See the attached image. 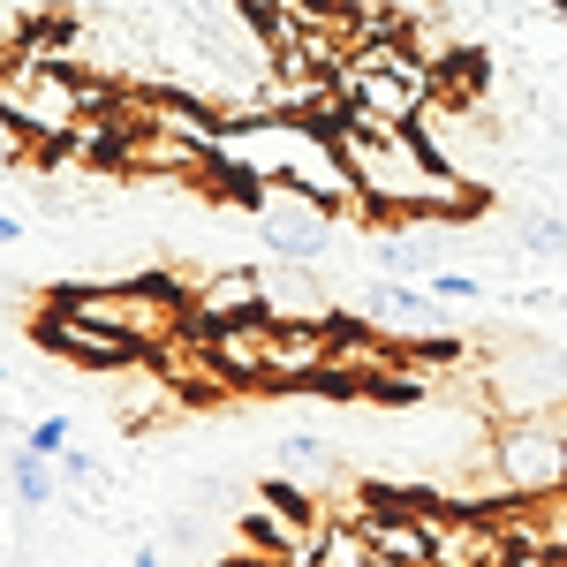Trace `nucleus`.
Returning <instances> with one entry per match:
<instances>
[{"label": "nucleus", "instance_id": "nucleus-15", "mask_svg": "<svg viewBox=\"0 0 567 567\" xmlns=\"http://www.w3.org/2000/svg\"><path fill=\"white\" fill-rule=\"evenodd\" d=\"M23 446L45 454V462H61V454H69V416H39V424L23 432Z\"/></svg>", "mask_w": 567, "mask_h": 567}, {"label": "nucleus", "instance_id": "nucleus-22", "mask_svg": "<svg viewBox=\"0 0 567 567\" xmlns=\"http://www.w3.org/2000/svg\"><path fill=\"white\" fill-rule=\"evenodd\" d=\"M8 507H16V499H8V484H0V515H8Z\"/></svg>", "mask_w": 567, "mask_h": 567}, {"label": "nucleus", "instance_id": "nucleus-19", "mask_svg": "<svg viewBox=\"0 0 567 567\" xmlns=\"http://www.w3.org/2000/svg\"><path fill=\"white\" fill-rule=\"evenodd\" d=\"M16 243H23V219H16V213H0V250H16Z\"/></svg>", "mask_w": 567, "mask_h": 567}, {"label": "nucleus", "instance_id": "nucleus-8", "mask_svg": "<svg viewBox=\"0 0 567 567\" xmlns=\"http://www.w3.org/2000/svg\"><path fill=\"white\" fill-rule=\"evenodd\" d=\"M371 333H386L393 349H416V341H432L439 333V303L424 280H379L371 296H363V310H355Z\"/></svg>", "mask_w": 567, "mask_h": 567}, {"label": "nucleus", "instance_id": "nucleus-6", "mask_svg": "<svg viewBox=\"0 0 567 567\" xmlns=\"http://www.w3.org/2000/svg\"><path fill=\"white\" fill-rule=\"evenodd\" d=\"M432 567H515L507 523L492 515H462V507H432Z\"/></svg>", "mask_w": 567, "mask_h": 567}, {"label": "nucleus", "instance_id": "nucleus-21", "mask_svg": "<svg viewBox=\"0 0 567 567\" xmlns=\"http://www.w3.org/2000/svg\"><path fill=\"white\" fill-rule=\"evenodd\" d=\"M213 567H265L258 553H235V560H213Z\"/></svg>", "mask_w": 567, "mask_h": 567}, {"label": "nucleus", "instance_id": "nucleus-16", "mask_svg": "<svg viewBox=\"0 0 567 567\" xmlns=\"http://www.w3.org/2000/svg\"><path fill=\"white\" fill-rule=\"evenodd\" d=\"M537 537H545V553H553V560H567V492L537 507Z\"/></svg>", "mask_w": 567, "mask_h": 567}, {"label": "nucleus", "instance_id": "nucleus-14", "mask_svg": "<svg viewBox=\"0 0 567 567\" xmlns=\"http://www.w3.org/2000/svg\"><path fill=\"white\" fill-rule=\"evenodd\" d=\"M341 454L326 439H280V470H333Z\"/></svg>", "mask_w": 567, "mask_h": 567}, {"label": "nucleus", "instance_id": "nucleus-4", "mask_svg": "<svg viewBox=\"0 0 567 567\" xmlns=\"http://www.w3.org/2000/svg\"><path fill=\"white\" fill-rule=\"evenodd\" d=\"M250 219H258L265 250H272V258H296V265H318L333 250V235H341V213L318 205V197H303V189H288V182H265Z\"/></svg>", "mask_w": 567, "mask_h": 567}, {"label": "nucleus", "instance_id": "nucleus-3", "mask_svg": "<svg viewBox=\"0 0 567 567\" xmlns=\"http://www.w3.org/2000/svg\"><path fill=\"white\" fill-rule=\"evenodd\" d=\"M492 477L515 507H545L567 492V432L560 416H499L492 424Z\"/></svg>", "mask_w": 567, "mask_h": 567}, {"label": "nucleus", "instance_id": "nucleus-7", "mask_svg": "<svg viewBox=\"0 0 567 567\" xmlns=\"http://www.w3.org/2000/svg\"><path fill=\"white\" fill-rule=\"evenodd\" d=\"M39 341L61 363H84V371H130V363H144L136 341H122V333H106V326H91V318H76V310H61V303H45Z\"/></svg>", "mask_w": 567, "mask_h": 567}, {"label": "nucleus", "instance_id": "nucleus-17", "mask_svg": "<svg viewBox=\"0 0 567 567\" xmlns=\"http://www.w3.org/2000/svg\"><path fill=\"white\" fill-rule=\"evenodd\" d=\"M424 288H432V296H446V303H477V272H446V265H439Z\"/></svg>", "mask_w": 567, "mask_h": 567}, {"label": "nucleus", "instance_id": "nucleus-10", "mask_svg": "<svg viewBox=\"0 0 567 567\" xmlns=\"http://www.w3.org/2000/svg\"><path fill=\"white\" fill-rule=\"evenodd\" d=\"M265 318V280L250 265H213L189 280V326H243Z\"/></svg>", "mask_w": 567, "mask_h": 567}, {"label": "nucleus", "instance_id": "nucleus-20", "mask_svg": "<svg viewBox=\"0 0 567 567\" xmlns=\"http://www.w3.org/2000/svg\"><path fill=\"white\" fill-rule=\"evenodd\" d=\"M130 567H167V553H159V545H136V560Z\"/></svg>", "mask_w": 567, "mask_h": 567}, {"label": "nucleus", "instance_id": "nucleus-5", "mask_svg": "<svg viewBox=\"0 0 567 567\" xmlns=\"http://www.w3.org/2000/svg\"><path fill=\"white\" fill-rule=\"evenodd\" d=\"M484 379L499 393V416H545L567 393L560 355H545V349H507L499 363H484Z\"/></svg>", "mask_w": 567, "mask_h": 567}, {"label": "nucleus", "instance_id": "nucleus-11", "mask_svg": "<svg viewBox=\"0 0 567 567\" xmlns=\"http://www.w3.org/2000/svg\"><path fill=\"white\" fill-rule=\"evenodd\" d=\"M371 250H379V272H386V280H432L439 272V243H424V219H401Z\"/></svg>", "mask_w": 567, "mask_h": 567}, {"label": "nucleus", "instance_id": "nucleus-12", "mask_svg": "<svg viewBox=\"0 0 567 567\" xmlns=\"http://www.w3.org/2000/svg\"><path fill=\"white\" fill-rule=\"evenodd\" d=\"M0 462H8V499H16L23 515H45V507L61 499V484H53V470H61V462H45V454H31L23 439H16V446H8Z\"/></svg>", "mask_w": 567, "mask_h": 567}, {"label": "nucleus", "instance_id": "nucleus-2", "mask_svg": "<svg viewBox=\"0 0 567 567\" xmlns=\"http://www.w3.org/2000/svg\"><path fill=\"white\" fill-rule=\"evenodd\" d=\"M99 106H114V84H91L76 69L45 61L39 45H16L8 69H0V114L31 136V144H45V152L76 144V130H84Z\"/></svg>", "mask_w": 567, "mask_h": 567}, {"label": "nucleus", "instance_id": "nucleus-18", "mask_svg": "<svg viewBox=\"0 0 567 567\" xmlns=\"http://www.w3.org/2000/svg\"><path fill=\"white\" fill-rule=\"evenodd\" d=\"M61 477L91 484V477H99V454H84V446H69V454H61Z\"/></svg>", "mask_w": 567, "mask_h": 567}, {"label": "nucleus", "instance_id": "nucleus-9", "mask_svg": "<svg viewBox=\"0 0 567 567\" xmlns=\"http://www.w3.org/2000/svg\"><path fill=\"white\" fill-rule=\"evenodd\" d=\"M258 280H265V318H272V326H341V310H333V296H326L318 265L272 258Z\"/></svg>", "mask_w": 567, "mask_h": 567}, {"label": "nucleus", "instance_id": "nucleus-1", "mask_svg": "<svg viewBox=\"0 0 567 567\" xmlns=\"http://www.w3.org/2000/svg\"><path fill=\"white\" fill-rule=\"evenodd\" d=\"M333 144L349 159L355 189H363V219H470L477 189L439 159L424 130H363V122H333Z\"/></svg>", "mask_w": 567, "mask_h": 567}, {"label": "nucleus", "instance_id": "nucleus-13", "mask_svg": "<svg viewBox=\"0 0 567 567\" xmlns=\"http://www.w3.org/2000/svg\"><path fill=\"white\" fill-rule=\"evenodd\" d=\"M515 243H523V258L560 265V258H567V219L537 205V213H523V227H515Z\"/></svg>", "mask_w": 567, "mask_h": 567}, {"label": "nucleus", "instance_id": "nucleus-23", "mask_svg": "<svg viewBox=\"0 0 567 567\" xmlns=\"http://www.w3.org/2000/svg\"><path fill=\"white\" fill-rule=\"evenodd\" d=\"M553 8H560V16H567V0H553Z\"/></svg>", "mask_w": 567, "mask_h": 567}]
</instances>
